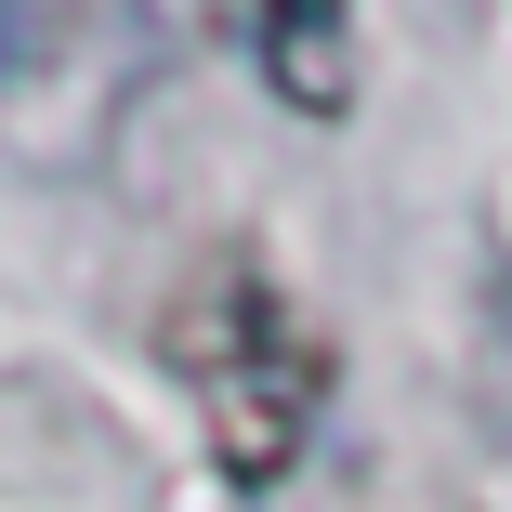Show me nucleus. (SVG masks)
<instances>
[{"instance_id": "nucleus-1", "label": "nucleus", "mask_w": 512, "mask_h": 512, "mask_svg": "<svg viewBox=\"0 0 512 512\" xmlns=\"http://www.w3.org/2000/svg\"><path fill=\"white\" fill-rule=\"evenodd\" d=\"M171 368L197 381L211 447H224L237 486H276L302 460V434H316V407H329V342L289 316V289L250 250H224L211 276L171 302Z\"/></svg>"}, {"instance_id": "nucleus-2", "label": "nucleus", "mask_w": 512, "mask_h": 512, "mask_svg": "<svg viewBox=\"0 0 512 512\" xmlns=\"http://www.w3.org/2000/svg\"><path fill=\"white\" fill-rule=\"evenodd\" d=\"M224 27L250 40V66H263V92L289 119L355 106V0H224Z\"/></svg>"}, {"instance_id": "nucleus-3", "label": "nucleus", "mask_w": 512, "mask_h": 512, "mask_svg": "<svg viewBox=\"0 0 512 512\" xmlns=\"http://www.w3.org/2000/svg\"><path fill=\"white\" fill-rule=\"evenodd\" d=\"M132 0H0V106H27V79L53 92L66 53H119Z\"/></svg>"}]
</instances>
